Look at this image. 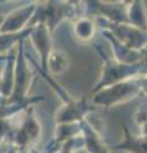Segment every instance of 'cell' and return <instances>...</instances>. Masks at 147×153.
I'll return each mask as SVG.
<instances>
[{
  "mask_svg": "<svg viewBox=\"0 0 147 153\" xmlns=\"http://www.w3.org/2000/svg\"><path fill=\"white\" fill-rule=\"evenodd\" d=\"M37 5L35 4H30V5L22 7L21 9H16L8 17H4L3 25L0 27V33H19L25 31L31 22L32 17L35 14Z\"/></svg>",
  "mask_w": 147,
  "mask_h": 153,
  "instance_id": "cell-2",
  "label": "cell"
},
{
  "mask_svg": "<svg viewBox=\"0 0 147 153\" xmlns=\"http://www.w3.org/2000/svg\"><path fill=\"white\" fill-rule=\"evenodd\" d=\"M50 30L45 25L39 23L31 28V32L28 37L31 38V42L36 51L39 52L41 57V66L46 70V61L49 57L50 52L53 51L51 49V36H50Z\"/></svg>",
  "mask_w": 147,
  "mask_h": 153,
  "instance_id": "cell-3",
  "label": "cell"
},
{
  "mask_svg": "<svg viewBox=\"0 0 147 153\" xmlns=\"http://www.w3.org/2000/svg\"><path fill=\"white\" fill-rule=\"evenodd\" d=\"M140 92H142L141 78H133L109 85V87H105L97 91V92H95L96 96L92 98V102L95 105L110 107L133 98Z\"/></svg>",
  "mask_w": 147,
  "mask_h": 153,
  "instance_id": "cell-1",
  "label": "cell"
},
{
  "mask_svg": "<svg viewBox=\"0 0 147 153\" xmlns=\"http://www.w3.org/2000/svg\"><path fill=\"white\" fill-rule=\"evenodd\" d=\"M69 56L63 50H53L50 52L49 57L46 61V70L49 74L58 76L64 74L69 69Z\"/></svg>",
  "mask_w": 147,
  "mask_h": 153,
  "instance_id": "cell-6",
  "label": "cell"
},
{
  "mask_svg": "<svg viewBox=\"0 0 147 153\" xmlns=\"http://www.w3.org/2000/svg\"><path fill=\"white\" fill-rule=\"evenodd\" d=\"M114 151H127L131 153H147V137L145 135H134L128 131L124 126V139L119 144L111 147Z\"/></svg>",
  "mask_w": 147,
  "mask_h": 153,
  "instance_id": "cell-4",
  "label": "cell"
},
{
  "mask_svg": "<svg viewBox=\"0 0 147 153\" xmlns=\"http://www.w3.org/2000/svg\"><path fill=\"white\" fill-rule=\"evenodd\" d=\"M3 21H4V17L0 16V27H1V25H3Z\"/></svg>",
  "mask_w": 147,
  "mask_h": 153,
  "instance_id": "cell-9",
  "label": "cell"
},
{
  "mask_svg": "<svg viewBox=\"0 0 147 153\" xmlns=\"http://www.w3.org/2000/svg\"><path fill=\"white\" fill-rule=\"evenodd\" d=\"M39 124L35 120L34 116H27V119L23 121L21 129L18 130V134L16 137V143L18 146H26L31 143L34 139L39 137Z\"/></svg>",
  "mask_w": 147,
  "mask_h": 153,
  "instance_id": "cell-8",
  "label": "cell"
},
{
  "mask_svg": "<svg viewBox=\"0 0 147 153\" xmlns=\"http://www.w3.org/2000/svg\"><path fill=\"white\" fill-rule=\"evenodd\" d=\"M96 33V22L91 18L81 17L73 23V35L79 42L91 41Z\"/></svg>",
  "mask_w": 147,
  "mask_h": 153,
  "instance_id": "cell-7",
  "label": "cell"
},
{
  "mask_svg": "<svg viewBox=\"0 0 147 153\" xmlns=\"http://www.w3.org/2000/svg\"><path fill=\"white\" fill-rule=\"evenodd\" d=\"M125 14L128 25H132L138 30L147 32V12L141 1L129 3V5L125 7Z\"/></svg>",
  "mask_w": 147,
  "mask_h": 153,
  "instance_id": "cell-5",
  "label": "cell"
}]
</instances>
